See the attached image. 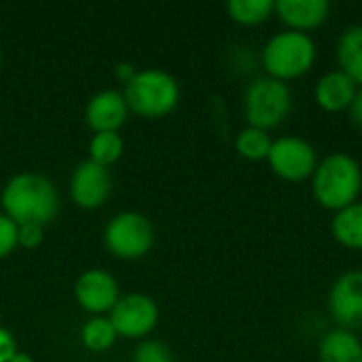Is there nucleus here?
Wrapping results in <instances>:
<instances>
[{"mask_svg":"<svg viewBox=\"0 0 362 362\" xmlns=\"http://www.w3.org/2000/svg\"><path fill=\"white\" fill-rule=\"evenodd\" d=\"M110 322L121 337L140 339L146 337L159 322V308L155 299L142 293L125 295L110 312Z\"/></svg>","mask_w":362,"mask_h":362,"instance_id":"obj_8","label":"nucleus"},{"mask_svg":"<svg viewBox=\"0 0 362 362\" xmlns=\"http://www.w3.org/2000/svg\"><path fill=\"white\" fill-rule=\"evenodd\" d=\"M348 112H350L352 123H354L358 129H362V89H358V93H356V98H354L352 106L348 108Z\"/></svg>","mask_w":362,"mask_h":362,"instance_id":"obj_27","label":"nucleus"},{"mask_svg":"<svg viewBox=\"0 0 362 362\" xmlns=\"http://www.w3.org/2000/svg\"><path fill=\"white\" fill-rule=\"evenodd\" d=\"M358 93V85L341 70L327 72L314 87L316 104L327 112H344L352 106Z\"/></svg>","mask_w":362,"mask_h":362,"instance_id":"obj_14","label":"nucleus"},{"mask_svg":"<svg viewBox=\"0 0 362 362\" xmlns=\"http://www.w3.org/2000/svg\"><path fill=\"white\" fill-rule=\"evenodd\" d=\"M123 98L132 112L146 119H161L178 106L180 85L170 72L146 68L138 70L136 76L125 85Z\"/></svg>","mask_w":362,"mask_h":362,"instance_id":"obj_4","label":"nucleus"},{"mask_svg":"<svg viewBox=\"0 0 362 362\" xmlns=\"http://www.w3.org/2000/svg\"><path fill=\"white\" fill-rule=\"evenodd\" d=\"M117 337L119 335H117L110 318H104V316H93L81 329L83 346L87 350H91V352H106L108 348H112V344L117 341Z\"/></svg>","mask_w":362,"mask_h":362,"instance_id":"obj_19","label":"nucleus"},{"mask_svg":"<svg viewBox=\"0 0 362 362\" xmlns=\"http://www.w3.org/2000/svg\"><path fill=\"white\" fill-rule=\"evenodd\" d=\"M45 238V227L40 225H17V246L36 248Z\"/></svg>","mask_w":362,"mask_h":362,"instance_id":"obj_24","label":"nucleus"},{"mask_svg":"<svg viewBox=\"0 0 362 362\" xmlns=\"http://www.w3.org/2000/svg\"><path fill=\"white\" fill-rule=\"evenodd\" d=\"M293 108V95L286 83L272 76L252 81L244 93V115L250 127L269 132L278 127Z\"/></svg>","mask_w":362,"mask_h":362,"instance_id":"obj_5","label":"nucleus"},{"mask_svg":"<svg viewBox=\"0 0 362 362\" xmlns=\"http://www.w3.org/2000/svg\"><path fill=\"white\" fill-rule=\"evenodd\" d=\"M17 354V344L15 337L0 327V362H11V358Z\"/></svg>","mask_w":362,"mask_h":362,"instance_id":"obj_25","label":"nucleus"},{"mask_svg":"<svg viewBox=\"0 0 362 362\" xmlns=\"http://www.w3.org/2000/svg\"><path fill=\"white\" fill-rule=\"evenodd\" d=\"M4 214L15 225H49L59 210V195L55 185L32 172L13 176L2 189Z\"/></svg>","mask_w":362,"mask_h":362,"instance_id":"obj_1","label":"nucleus"},{"mask_svg":"<svg viewBox=\"0 0 362 362\" xmlns=\"http://www.w3.org/2000/svg\"><path fill=\"white\" fill-rule=\"evenodd\" d=\"M267 161L278 178L286 182H303L314 176L318 168V153L299 136H282L274 140Z\"/></svg>","mask_w":362,"mask_h":362,"instance_id":"obj_7","label":"nucleus"},{"mask_svg":"<svg viewBox=\"0 0 362 362\" xmlns=\"http://www.w3.org/2000/svg\"><path fill=\"white\" fill-rule=\"evenodd\" d=\"M74 295L78 305L95 316L112 312L119 297V282L104 269H87L78 276L74 284Z\"/></svg>","mask_w":362,"mask_h":362,"instance_id":"obj_11","label":"nucleus"},{"mask_svg":"<svg viewBox=\"0 0 362 362\" xmlns=\"http://www.w3.org/2000/svg\"><path fill=\"white\" fill-rule=\"evenodd\" d=\"M127 102L121 91L117 89H102L98 91L85 106V121L87 125L100 132H119V127L127 119Z\"/></svg>","mask_w":362,"mask_h":362,"instance_id":"obj_12","label":"nucleus"},{"mask_svg":"<svg viewBox=\"0 0 362 362\" xmlns=\"http://www.w3.org/2000/svg\"><path fill=\"white\" fill-rule=\"evenodd\" d=\"M123 155V138L119 132H100L89 140V159L108 168Z\"/></svg>","mask_w":362,"mask_h":362,"instance_id":"obj_21","label":"nucleus"},{"mask_svg":"<svg viewBox=\"0 0 362 362\" xmlns=\"http://www.w3.org/2000/svg\"><path fill=\"white\" fill-rule=\"evenodd\" d=\"M106 248L125 261L148 255L155 244V227L140 212H121L110 218L104 231Z\"/></svg>","mask_w":362,"mask_h":362,"instance_id":"obj_6","label":"nucleus"},{"mask_svg":"<svg viewBox=\"0 0 362 362\" xmlns=\"http://www.w3.org/2000/svg\"><path fill=\"white\" fill-rule=\"evenodd\" d=\"M337 62L341 72L362 87V25H352L339 36Z\"/></svg>","mask_w":362,"mask_h":362,"instance_id":"obj_17","label":"nucleus"},{"mask_svg":"<svg viewBox=\"0 0 362 362\" xmlns=\"http://www.w3.org/2000/svg\"><path fill=\"white\" fill-rule=\"evenodd\" d=\"M331 6L327 0H280L276 2L278 19L293 32L318 30L329 19Z\"/></svg>","mask_w":362,"mask_h":362,"instance_id":"obj_13","label":"nucleus"},{"mask_svg":"<svg viewBox=\"0 0 362 362\" xmlns=\"http://www.w3.org/2000/svg\"><path fill=\"white\" fill-rule=\"evenodd\" d=\"M225 8L231 21L252 28V25L265 23L276 13V2L274 0H229Z\"/></svg>","mask_w":362,"mask_h":362,"instance_id":"obj_18","label":"nucleus"},{"mask_svg":"<svg viewBox=\"0 0 362 362\" xmlns=\"http://www.w3.org/2000/svg\"><path fill=\"white\" fill-rule=\"evenodd\" d=\"M136 72H138V70H136V66H134V64H129V62H119V64L115 66V76H117L121 83H125V85L136 76Z\"/></svg>","mask_w":362,"mask_h":362,"instance_id":"obj_26","label":"nucleus"},{"mask_svg":"<svg viewBox=\"0 0 362 362\" xmlns=\"http://www.w3.org/2000/svg\"><path fill=\"white\" fill-rule=\"evenodd\" d=\"M333 238L348 250H362V202H356L339 212L331 223Z\"/></svg>","mask_w":362,"mask_h":362,"instance_id":"obj_16","label":"nucleus"},{"mask_svg":"<svg viewBox=\"0 0 362 362\" xmlns=\"http://www.w3.org/2000/svg\"><path fill=\"white\" fill-rule=\"evenodd\" d=\"M329 312L339 329H362V269L341 274L329 291Z\"/></svg>","mask_w":362,"mask_h":362,"instance_id":"obj_9","label":"nucleus"},{"mask_svg":"<svg viewBox=\"0 0 362 362\" xmlns=\"http://www.w3.org/2000/svg\"><path fill=\"white\" fill-rule=\"evenodd\" d=\"M274 140L269 138L267 132L257 129V127H246L238 134L235 138V151L240 157L248 159V161H263L269 157Z\"/></svg>","mask_w":362,"mask_h":362,"instance_id":"obj_20","label":"nucleus"},{"mask_svg":"<svg viewBox=\"0 0 362 362\" xmlns=\"http://www.w3.org/2000/svg\"><path fill=\"white\" fill-rule=\"evenodd\" d=\"M134 362H174V354L165 344L144 339L134 350Z\"/></svg>","mask_w":362,"mask_h":362,"instance_id":"obj_22","label":"nucleus"},{"mask_svg":"<svg viewBox=\"0 0 362 362\" xmlns=\"http://www.w3.org/2000/svg\"><path fill=\"white\" fill-rule=\"evenodd\" d=\"M112 191V176L108 168L87 159L76 165L70 178V195L78 208L95 210L100 208Z\"/></svg>","mask_w":362,"mask_h":362,"instance_id":"obj_10","label":"nucleus"},{"mask_svg":"<svg viewBox=\"0 0 362 362\" xmlns=\"http://www.w3.org/2000/svg\"><path fill=\"white\" fill-rule=\"evenodd\" d=\"M15 248H17V225L6 214H0V259L8 257Z\"/></svg>","mask_w":362,"mask_h":362,"instance_id":"obj_23","label":"nucleus"},{"mask_svg":"<svg viewBox=\"0 0 362 362\" xmlns=\"http://www.w3.org/2000/svg\"><path fill=\"white\" fill-rule=\"evenodd\" d=\"M362 191L361 163L348 153H331L312 176V193L316 202L333 212H339L358 202Z\"/></svg>","mask_w":362,"mask_h":362,"instance_id":"obj_2","label":"nucleus"},{"mask_svg":"<svg viewBox=\"0 0 362 362\" xmlns=\"http://www.w3.org/2000/svg\"><path fill=\"white\" fill-rule=\"evenodd\" d=\"M0 62H2V53H0Z\"/></svg>","mask_w":362,"mask_h":362,"instance_id":"obj_29","label":"nucleus"},{"mask_svg":"<svg viewBox=\"0 0 362 362\" xmlns=\"http://www.w3.org/2000/svg\"><path fill=\"white\" fill-rule=\"evenodd\" d=\"M316 55L318 47L310 34L284 30L267 40L261 53V62L267 76L286 83L308 74L314 68Z\"/></svg>","mask_w":362,"mask_h":362,"instance_id":"obj_3","label":"nucleus"},{"mask_svg":"<svg viewBox=\"0 0 362 362\" xmlns=\"http://www.w3.org/2000/svg\"><path fill=\"white\" fill-rule=\"evenodd\" d=\"M320 362H362V341L354 331L333 329L329 331L318 346Z\"/></svg>","mask_w":362,"mask_h":362,"instance_id":"obj_15","label":"nucleus"},{"mask_svg":"<svg viewBox=\"0 0 362 362\" xmlns=\"http://www.w3.org/2000/svg\"><path fill=\"white\" fill-rule=\"evenodd\" d=\"M11 362H34V361H32V356H28L25 352H19V350H17V354L11 358Z\"/></svg>","mask_w":362,"mask_h":362,"instance_id":"obj_28","label":"nucleus"}]
</instances>
